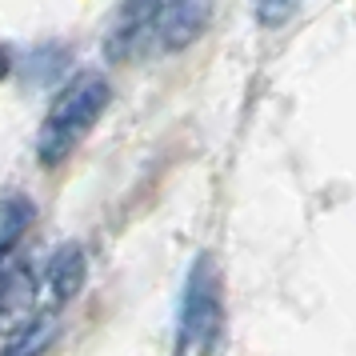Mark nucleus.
<instances>
[{
    "instance_id": "6e6552de",
    "label": "nucleus",
    "mask_w": 356,
    "mask_h": 356,
    "mask_svg": "<svg viewBox=\"0 0 356 356\" xmlns=\"http://www.w3.org/2000/svg\"><path fill=\"white\" fill-rule=\"evenodd\" d=\"M305 0H257L252 4V17H257L260 29H284L296 13H300Z\"/></svg>"
},
{
    "instance_id": "7ed1b4c3",
    "label": "nucleus",
    "mask_w": 356,
    "mask_h": 356,
    "mask_svg": "<svg viewBox=\"0 0 356 356\" xmlns=\"http://www.w3.org/2000/svg\"><path fill=\"white\" fill-rule=\"evenodd\" d=\"M156 4L161 0H120L104 29V56L116 65H129L148 49H156Z\"/></svg>"
},
{
    "instance_id": "20e7f679",
    "label": "nucleus",
    "mask_w": 356,
    "mask_h": 356,
    "mask_svg": "<svg viewBox=\"0 0 356 356\" xmlns=\"http://www.w3.org/2000/svg\"><path fill=\"white\" fill-rule=\"evenodd\" d=\"M212 0H161L156 4V49L180 52L209 29Z\"/></svg>"
},
{
    "instance_id": "1a4fd4ad",
    "label": "nucleus",
    "mask_w": 356,
    "mask_h": 356,
    "mask_svg": "<svg viewBox=\"0 0 356 356\" xmlns=\"http://www.w3.org/2000/svg\"><path fill=\"white\" fill-rule=\"evenodd\" d=\"M8 72H13V52H8L4 44H0V81H4Z\"/></svg>"
},
{
    "instance_id": "423d86ee",
    "label": "nucleus",
    "mask_w": 356,
    "mask_h": 356,
    "mask_svg": "<svg viewBox=\"0 0 356 356\" xmlns=\"http://www.w3.org/2000/svg\"><path fill=\"white\" fill-rule=\"evenodd\" d=\"M33 216H36V204L29 196H20V193L0 196V268L8 264V257H13V248L20 244V236L29 232Z\"/></svg>"
},
{
    "instance_id": "f257e3e1",
    "label": "nucleus",
    "mask_w": 356,
    "mask_h": 356,
    "mask_svg": "<svg viewBox=\"0 0 356 356\" xmlns=\"http://www.w3.org/2000/svg\"><path fill=\"white\" fill-rule=\"evenodd\" d=\"M113 104V88L100 72H76L72 81L52 97L49 113L40 120L36 132V161L44 168H60V164L84 145V136L97 129V120L108 113Z\"/></svg>"
},
{
    "instance_id": "0eeeda50",
    "label": "nucleus",
    "mask_w": 356,
    "mask_h": 356,
    "mask_svg": "<svg viewBox=\"0 0 356 356\" xmlns=\"http://www.w3.org/2000/svg\"><path fill=\"white\" fill-rule=\"evenodd\" d=\"M52 332H56V316H36V321H29L24 328H17L13 337H8V344H4V353L0 356H44V348H49Z\"/></svg>"
},
{
    "instance_id": "f03ea898",
    "label": "nucleus",
    "mask_w": 356,
    "mask_h": 356,
    "mask_svg": "<svg viewBox=\"0 0 356 356\" xmlns=\"http://www.w3.org/2000/svg\"><path fill=\"white\" fill-rule=\"evenodd\" d=\"M225 337V276L220 264L200 252L180 296V353H216Z\"/></svg>"
},
{
    "instance_id": "39448f33",
    "label": "nucleus",
    "mask_w": 356,
    "mask_h": 356,
    "mask_svg": "<svg viewBox=\"0 0 356 356\" xmlns=\"http://www.w3.org/2000/svg\"><path fill=\"white\" fill-rule=\"evenodd\" d=\"M84 273H88V264H84V248L81 244H60L56 252H52L49 268H44V284H49V300L52 308H65L84 284Z\"/></svg>"
}]
</instances>
